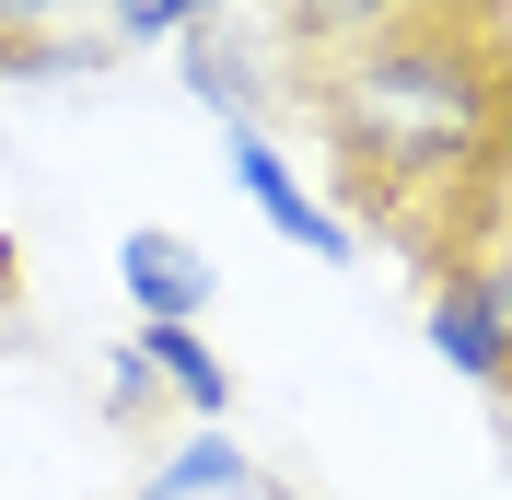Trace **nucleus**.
Listing matches in <instances>:
<instances>
[{"mask_svg": "<svg viewBox=\"0 0 512 500\" xmlns=\"http://www.w3.org/2000/svg\"><path fill=\"white\" fill-rule=\"evenodd\" d=\"M315 117H326V140L350 152V175L373 198L419 210V198L466 187V175L501 152L512 59H501V35L466 12V0H443V12L373 35L350 59H326L315 70Z\"/></svg>", "mask_w": 512, "mask_h": 500, "instance_id": "f257e3e1", "label": "nucleus"}, {"mask_svg": "<svg viewBox=\"0 0 512 500\" xmlns=\"http://www.w3.org/2000/svg\"><path fill=\"white\" fill-rule=\"evenodd\" d=\"M431 349L466 384H512V268H454L431 291Z\"/></svg>", "mask_w": 512, "mask_h": 500, "instance_id": "f03ea898", "label": "nucleus"}, {"mask_svg": "<svg viewBox=\"0 0 512 500\" xmlns=\"http://www.w3.org/2000/svg\"><path fill=\"white\" fill-rule=\"evenodd\" d=\"M233 187H245V210L280 233V245H303V256H350V221L326 210L303 175H291V152L268 140V128H233Z\"/></svg>", "mask_w": 512, "mask_h": 500, "instance_id": "7ed1b4c3", "label": "nucleus"}, {"mask_svg": "<svg viewBox=\"0 0 512 500\" xmlns=\"http://www.w3.org/2000/svg\"><path fill=\"white\" fill-rule=\"evenodd\" d=\"M117 280H128V303H140V326H198V314H210V256H198L187 233H163V221H140L117 245Z\"/></svg>", "mask_w": 512, "mask_h": 500, "instance_id": "20e7f679", "label": "nucleus"}, {"mask_svg": "<svg viewBox=\"0 0 512 500\" xmlns=\"http://www.w3.org/2000/svg\"><path fill=\"white\" fill-rule=\"evenodd\" d=\"M128 349H140V361H152V384H163V396H175V407H198L210 431H222V419H233V361H222V349H210V338H198V326H140V338H128Z\"/></svg>", "mask_w": 512, "mask_h": 500, "instance_id": "39448f33", "label": "nucleus"}, {"mask_svg": "<svg viewBox=\"0 0 512 500\" xmlns=\"http://www.w3.org/2000/svg\"><path fill=\"white\" fill-rule=\"evenodd\" d=\"M419 12H443V0H280V24H291V47H303V59H350V47L419 24Z\"/></svg>", "mask_w": 512, "mask_h": 500, "instance_id": "423d86ee", "label": "nucleus"}, {"mask_svg": "<svg viewBox=\"0 0 512 500\" xmlns=\"http://www.w3.org/2000/svg\"><path fill=\"white\" fill-rule=\"evenodd\" d=\"M233 489H256V454H233V431H198L187 454L140 477V500H233Z\"/></svg>", "mask_w": 512, "mask_h": 500, "instance_id": "0eeeda50", "label": "nucleus"}, {"mask_svg": "<svg viewBox=\"0 0 512 500\" xmlns=\"http://www.w3.org/2000/svg\"><path fill=\"white\" fill-rule=\"evenodd\" d=\"M187 94L210 105L222 128H256V105H268V94H256V70H245V47H222L210 24L187 35Z\"/></svg>", "mask_w": 512, "mask_h": 500, "instance_id": "6e6552de", "label": "nucleus"}, {"mask_svg": "<svg viewBox=\"0 0 512 500\" xmlns=\"http://www.w3.org/2000/svg\"><path fill=\"white\" fill-rule=\"evenodd\" d=\"M198 24H222V0H105V35L117 47H163V35L187 47Z\"/></svg>", "mask_w": 512, "mask_h": 500, "instance_id": "1a4fd4ad", "label": "nucleus"}, {"mask_svg": "<svg viewBox=\"0 0 512 500\" xmlns=\"http://www.w3.org/2000/svg\"><path fill=\"white\" fill-rule=\"evenodd\" d=\"M59 12H70V0H0V70H24V47H47Z\"/></svg>", "mask_w": 512, "mask_h": 500, "instance_id": "9d476101", "label": "nucleus"}, {"mask_svg": "<svg viewBox=\"0 0 512 500\" xmlns=\"http://www.w3.org/2000/svg\"><path fill=\"white\" fill-rule=\"evenodd\" d=\"M12 268H24V245H12V233H0V303H12Z\"/></svg>", "mask_w": 512, "mask_h": 500, "instance_id": "9b49d317", "label": "nucleus"}, {"mask_svg": "<svg viewBox=\"0 0 512 500\" xmlns=\"http://www.w3.org/2000/svg\"><path fill=\"white\" fill-rule=\"evenodd\" d=\"M268 500H291V489H268Z\"/></svg>", "mask_w": 512, "mask_h": 500, "instance_id": "f8f14e48", "label": "nucleus"}]
</instances>
